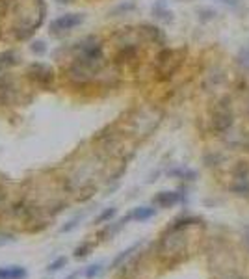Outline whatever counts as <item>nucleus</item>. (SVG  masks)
I'll list each match as a JSON object with an SVG mask.
<instances>
[{
  "label": "nucleus",
  "mask_w": 249,
  "mask_h": 279,
  "mask_svg": "<svg viewBox=\"0 0 249 279\" xmlns=\"http://www.w3.org/2000/svg\"><path fill=\"white\" fill-rule=\"evenodd\" d=\"M208 266L218 273L220 279H230L240 275V259L238 251L220 236H214L208 251Z\"/></svg>",
  "instance_id": "obj_1"
},
{
  "label": "nucleus",
  "mask_w": 249,
  "mask_h": 279,
  "mask_svg": "<svg viewBox=\"0 0 249 279\" xmlns=\"http://www.w3.org/2000/svg\"><path fill=\"white\" fill-rule=\"evenodd\" d=\"M194 229V227H192ZM194 240L190 229L170 227L160 238V255L168 260H180L188 255L190 242Z\"/></svg>",
  "instance_id": "obj_2"
},
{
  "label": "nucleus",
  "mask_w": 249,
  "mask_h": 279,
  "mask_svg": "<svg viewBox=\"0 0 249 279\" xmlns=\"http://www.w3.org/2000/svg\"><path fill=\"white\" fill-rule=\"evenodd\" d=\"M208 130L216 136L227 134L230 129H234V110H232V99L223 95L210 106L208 112Z\"/></svg>",
  "instance_id": "obj_3"
},
{
  "label": "nucleus",
  "mask_w": 249,
  "mask_h": 279,
  "mask_svg": "<svg viewBox=\"0 0 249 279\" xmlns=\"http://www.w3.org/2000/svg\"><path fill=\"white\" fill-rule=\"evenodd\" d=\"M186 52L182 49H162L154 58V78L156 82H170L184 65Z\"/></svg>",
  "instance_id": "obj_4"
},
{
  "label": "nucleus",
  "mask_w": 249,
  "mask_h": 279,
  "mask_svg": "<svg viewBox=\"0 0 249 279\" xmlns=\"http://www.w3.org/2000/svg\"><path fill=\"white\" fill-rule=\"evenodd\" d=\"M229 190L238 197H249V162L248 160H236L230 168Z\"/></svg>",
  "instance_id": "obj_5"
},
{
  "label": "nucleus",
  "mask_w": 249,
  "mask_h": 279,
  "mask_svg": "<svg viewBox=\"0 0 249 279\" xmlns=\"http://www.w3.org/2000/svg\"><path fill=\"white\" fill-rule=\"evenodd\" d=\"M225 82H227V73H225V69H223L222 65H212L208 71L204 73L201 88H204V91H216Z\"/></svg>",
  "instance_id": "obj_6"
},
{
  "label": "nucleus",
  "mask_w": 249,
  "mask_h": 279,
  "mask_svg": "<svg viewBox=\"0 0 249 279\" xmlns=\"http://www.w3.org/2000/svg\"><path fill=\"white\" fill-rule=\"evenodd\" d=\"M82 21H84V17L78 15V13H67V15H62L60 19L50 23V30H52L54 34L67 32V30H72L74 26H78Z\"/></svg>",
  "instance_id": "obj_7"
},
{
  "label": "nucleus",
  "mask_w": 249,
  "mask_h": 279,
  "mask_svg": "<svg viewBox=\"0 0 249 279\" xmlns=\"http://www.w3.org/2000/svg\"><path fill=\"white\" fill-rule=\"evenodd\" d=\"M182 201H184V195L180 192H175V190H164V192H158L152 197V203L160 208H171Z\"/></svg>",
  "instance_id": "obj_8"
},
{
  "label": "nucleus",
  "mask_w": 249,
  "mask_h": 279,
  "mask_svg": "<svg viewBox=\"0 0 249 279\" xmlns=\"http://www.w3.org/2000/svg\"><path fill=\"white\" fill-rule=\"evenodd\" d=\"M140 36H142L144 41H147V43H154V45H164V41H166L164 32H162L158 26H152V25L140 26Z\"/></svg>",
  "instance_id": "obj_9"
},
{
  "label": "nucleus",
  "mask_w": 249,
  "mask_h": 279,
  "mask_svg": "<svg viewBox=\"0 0 249 279\" xmlns=\"http://www.w3.org/2000/svg\"><path fill=\"white\" fill-rule=\"evenodd\" d=\"M28 272L24 266L19 264H10V266H0V279H26Z\"/></svg>",
  "instance_id": "obj_10"
},
{
  "label": "nucleus",
  "mask_w": 249,
  "mask_h": 279,
  "mask_svg": "<svg viewBox=\"0 0 249 279\" xmlns=\"http://www.w3.org/2000/svg\"><path fill=\"white\" fill-rule=\"evenodd\" d=\"M140 246H142V244H140V242H136V244H132V246H128V247H126V249H123V251H121V253H119L118 257H116V259L112 260L110 270H118V268L123 266L124 262H126V260L130 259V257H132V255H134V253H136V251H138Z\"/></svg>",
  "instance_id": "obj_11"
},
{
  "label": "nucleus",
  "mask_w": 249,
  "mask_h": 279,
  "mask_svg": "<svg viewBox=\"0 0 249 279\" xmlns=\"http://www.w3.org/2000/svg\"><path fill=\"white\" fill-rule=\"evenodd\" d=\"M170 227L173 229H192V227H203V221L196 218V216H182L171 223Z\"/></svg>",
  "instance_id": "obj_12"
},
{
  "label": "nucleus",
  "mask_w": 249,
  "mask_h": 279,
  "mask_svg": "<svg viewBox=\"0 0 249 279\" xmlns=\"http://www.w3.org/2000/svg\"><path fill=\"white\" fill-rule=\"evenodd\" d=\"M154 214H156V208L154 207H136L130 212L134 221H147L151 220V218H154Z\"/></svg>",
  "instance_id": "obj_13"
},
{
  "label": "nucleus",
  "mask_w": 249,
  "mask_h": 279,
  "mask_svg": "<svg viewBox=\"0 0 249 279\" xmlns=\"http://www.w3.org/2000/svg\"><path fill=\"white\" fill-rule=\"evenodd\" d=\"M152 15H154L158 21H164V23H171V21H173V13L168 10L164 0H158L156 4H154V8H152Z\"/></svg>",
  "instance_id": "obj_14"
},
{
  "label": "nucleus",
  "mask_w": 249,
  "mask_h": 279,
  "mask_svg": "<svg viewBox=\"0 0 249 279\" xmlns=\"http://www.w3.org/2000/svg\"><path fill=\"white\" fill-rule=\"evenodd\" d=\"M236 64H238V67H240L244 73H248L249 75V43L248 45H244L242 49L238 51V54H236Z\"/></svg>",
  "instance_id": "obj_15"
},
{
  "label": "nucleus",
  "mask_w": 249,
  "mask_h": 279,
  "mask_svg": "<svg viewBox=\"0 0 249 279\" xmlns=\"http://www.w3.org/2000/svg\"><path fill=\"white\" fill-rule=\"evenodd\" d=\"M170 175H175L178 179H184V181H196L197 179V173L194 169H188V168H178V169H171Z\"/></svg>",
  "instance_id": "obj_16"
},
{
  "label": "nucleus",
  "mask_w": 249,
  "mask_h": 279,
  "mask_svg": "<svg viewBox=\"0 0 249 279\" xmlns=\"http://www.w3.org/2000/svg\"><path fill=\"white\" fill-rule=\"evenodd\" d=\"M116 214H118V208H116V207H108V208H104V210H102V212H100L97 218H95V221H93V223H95V225L108 223V221H110Z\"/></svg>",
  "instance_id": "obj_17"
},
{
  "label": "nucleus",
  "mask_w": 249,
  "mask_h": 279,
  "mask_svg": "<svg viewBox=\"0 0 249 279\" xmlns=\"http://www.w3.org/2000/svg\"><path fill=\"white\" fill-rule=\"evenodd\" d=\"M67 266V257H56V259L52 260V262H48V266L45 268L46 270V273H56V272H60L62 268H66Z\"/></svg>",
  "instance_id": "obj_18"
},
{
  "label": "nucleus",
  "mask_w": 249,
  "mask_h": 279,
  "mask_svg": "<svg viewBox=\"0 0 249 279\" xmlns=\"http://www.w3.org/2000/svg\"><path fill=\"white\" fill-rule=\"evenodd\" d=\"M197 15H199V21H203V23H208V21H214L216 19V10H212V8H199L197 10Z\"/></svg>",
  "instance_id": "obj_19"
},
{
  "label": "nucleus",
  "mask_w": 249,
  "mask_h": 279,
  "mask_svg": "<svg viewBox=\"0 0 249 279\" xmlns=\"http://www.w3.org/2000/svg\"><path fill=\"white\" fill-rule=\"evenodd\" d=\"M100 272H102V264H100V262H95V264H90V266L84 268V277L95 279Z\"/></svg>",
  "instance_id": "obj_20"
},
{
  "label": "nucleus",
  "mask_w": 249,
  "mask_h": 279,
  "mask_svg": "<svg viewBox=\"0 0 249 279\" xmlns=\"http://www.w3.org/2000/svg\"><path fill=\"white\" fill-rule=\"evenodd\" d=\"M90 251H92V244H82V246H78L76 249H74L72 257H74V259H78V260H82V259H86V257L90 255Z\"/></svg>",
  "instance_id": "obj_21"
},
{
  "label": "nucleus",
  "mask_w": 249,
  "mask_h": 279,
  "mask_svg": "<svg viewBox=\"0 0 249 279\" xmlns=\"http://www.w3.org/2000/svg\"><path fill=\"white\" fill-rule=\"evenodd\" d=\"M240 112H242V116L249 121V86H248V90L242 93V104H240Z\"/></svg>",
  "instance_id": "obj_22"
},
{
  "label": "nucleus",
  "mask_w": 249,
  "mask_h": 279,
  "mask_svg": "<svg viewBox=\"0 0 249 279\" xmlns=\"http://www.w3.org/2000/svg\"><path fill=\"white\" fill-rule=\"evenodd\" d=\"M223 160H225V156L222 155V153H210L208 156H206V162H208V166H214V168H218V166H222Z\"/></svg>",
  "instance_id": "obj_23"
},
{
  "label": "nucleus",
  "mask_w": 249,
  "mask_h": 279,
  "mask_svg": "<svg viewBox=\"0 0 249 279\" xmlns=\"http://www.w3.org/2000/svg\"><path fill=\"white\" fill-rule=\"evenodd\" d=\"M80 220H82V214L74 216V218H72L71 221H67L66 225H64V227H62V229H60V231H62V233H69V231H71V229H74V227H76V223H78Z\"/></svg>",
  "instance_id": "obj_24"
},
{
  "label": "nucleus",
  "mask_w": 249,
  "mask_h": 279,
  "mask_svg": "<svg viewBox=\"0 0 249 279\" xmlns=\"http://www.w3.org/2000/svg\"><path fill=\"white\" fill-rule=\"evenodd\" d=\"M223 6L227 8H232V10H238V8L242 6V0H220Z\"/></svg>",
  "instance_id": "obj_25"
},
{
  "label": "nucleus",
  "mask_w": 249,
  "mask_h": 279,
  "mask_svg": "<svg viewBox=\"0 0 249 279\" xmlns=\"http://www.w3.org/2000/svg\"><path fill=\"white\" fill-rule=\"evenodd\" d=\"M32 51L38 52V54H43V52H45V45H43L41 41H36V43L32 45Z\"/></svg>",
  "instance_id": "obj_26"
},
{
  "label": "nucleus",
  "mask_w": 249,
  "mask_h": 279,
  "mask_svg": "<svg viewBox=\"0 0 249 279\" xmlns=\"http://www.w3.org/2000/svg\"><path fill=\"white\" fill-rule=\"evenodd\" d=\"M80 275H84V270H82V272H80V270H76V272H72L71 275H67L66 279H78Z\"/></svg>",
  "instance_id": "obj_27"
},
{
  "label": "nucleus",
  "mask_w": 249,
  "mask_h": 279,
  "mask_svg": "<svg viewBox=\"0 0 249 279\" xmlns=\"http://www.w3.org/2000/svg\"><path fill=\"white\" fill-rule=\"evenodd\" d=\"M248 247H249V238H248Z\"/></svg>",
  "instance_id": "obj_28"
}]
</instances>
